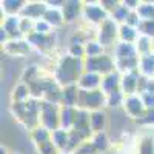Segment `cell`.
<instances>
[{
  "instance_id": "1",
  "label": "cell",
  "mask_w": 154,
  "mask_h": 154,
  "mask_svg": "<svg viewBox=\"0 0 154 154\" xmlns=\"http://www.w3.org/2000/svg\"><path fill=\"white\" fill-rule=\"evenodd\" d=\"M86 12H88L89 19H93V20H100L103 17V12H102V9L99 6H86Z\"/></svg>"
},
{
  "instance_id": "2",
  "label": "cell",
  "mask_w": 154,
  "mask_h": 154,
  "mask_svg": "<svg viewBox=\"0 0 154 154\" xmlns=\"http://www.w3.org/2000/svg\"><path fill=\"white\" fill-rule=\"evenodd\" d=\"M46 17H48V22L49 23H54V25H57V23H60V16L57 14V12H54V14H46Z\"/></svg>"
}]
</instances>
